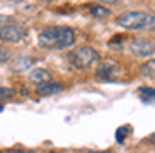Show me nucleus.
<instances>
[{
	"label": "nucleus",
	"instance_id": "1",
	"mask_svg": "<svg viewBox=\"0 0 155 153\" xmlns=\"http://www.w3.org/2000/svg\"><path fill=\"white\" fill-rule=\"evenodd\" d=\"M38 43L47 50H64L75 43V30L70 27H47L38 33Z\"/></svg>",
	"mask_w": 155,
	"mask_h": 153
},
{
	"label": "nucleus",
	"instance_id": "2",
	"mask_svg": "<svg viewBox=\"0 0 155 153\" xmlns=\"http://www.w3.org/2000/svg\"><path fill=\"white\" fill-rule=\"evenodd\" d=\"M155 22V17L148 12H142V10H132V12H125L117 18V23L122 28L127 30H142V28H150Z\"/></svg>",
	"mask_w": 155,
	"mask_h": 153
},
{
	"label": "nucleus",
	"instance_id": "3",
	"mask_svg": "<svg viewBox=\"0 0 155 153\" xmlns=\"http://www.w3.org/2000/svg\"><path fill=\"white\" fill-rule=\"evenodd\" d=\"M68 60L77 68H88V67H92L94 63H97L100 60V53L95 48H92V47L84 45V47H77V48L72 50L68 53Z\"/></svg>",
	"mask_w": 155,
	"mask_h": 153
},
{
	"label": "nucleus",
	"instance_id": "4",
	"mask_svg": "<svg viewBox=\"0 0 155 153\" xmlns=\"http://www.w3.org/2000/svg\"><path fill=\"white\" fill-rule=\"evenodd\" d=\"M25 35H27V30L18 23L0 25V40H4L7 43H18Z\"/></svg>",
	"mask_w": 155,
	"mask_h": 153
},
{
	"label": "nucleus",
	"instance_id": "5",
	"mask_svg": "<svg viewBox=\"0 0 155 153\" xmlns=\"http://www.w3.org/2000/svg\"><path fill=\"white\" fill-rule=\"evenodd\" d=\"M120 65H118L115 60L112 58H107V60H102L100 63H98L97 67V78L100 80H117L118 76H120Z\"/></svg>",
	"mask_w": 155,
	"mask_h": 153
},
{
	"label": "nucleus",
	"instance_id": "6",
	"mask_svg": "<svg viewBox=\"0 0 155 153\" xmlns=\"http://www.w3.org/2000/svg\"><path fill=\"white\" fill-rule=\"evenodd\" d=\"M130 52L137 57L147 58V57L153 55V43L150 40H145V38H135L130 43Z\"/></svg>",
	"mask_w": 155,
	"mask_h": 153
},
{
	"label": "nucleus",
	"instance_id": "7",
	"mask_svg": "<svg viewBox=\"0 0 155 153\" xmlns=\"http://www.w3.org/2000/svg\"><path fill=\"white\" fill-rule=\"evenodd\" d=\"M65 90V85L62 82H44V83H38L35 92L37 95H42V96H50V95H55V93H60Z\"/></svg>",
	"mask_w": 155,
	"mask_h": 153
},
{
	"label": "nucleus",
	"instance_id": "8",
	"mask_svg": "<svg viewBox=\"0 0 155 153\" xmlns=\"http://www.w3.org/2000/svg\"><path fill=\"white\" fill-rule=\"evenodd\" d=\"M28 80L34 83H44V82H48L50 80V73H48V70L45 68H34L28 72Z\"/></svg>",
	"mask_w": 155,
	"mask_h": 153
},
{
	"label": "nucleus",
	"instance_id": "9",
	"mask_svg": "<svg viewBox=\"0 0 155 153\" xmlns=\"http://www.w3.org/2000/svg\"><path fill=\"white\" fill-rule=\"evenodd\" d=\"M90 13L98 20H104V18H107V17H110V10H108L107 7H102V5H92Z\"/></svg>",
	"mask_w": 155,
	"mask_h": 153
},
{
	"label": "nucleus",
	"instance_id": "10",
	"mask_svg": "<svg viewBox=\"0 0 155 153\" xmlns=\"http://www.w3.org/2000/svg\"><path fill=\"white\" fill-rule=\"evenodd\" d=\"M140 72L143 76H148V78H153L155 76V60H148L147 63L140 67Z\"/></svg>",
	"mask_w": 155,
	"mask_h": 153
},
{
	"label": "nucleus",
	"instance_id": "11",
	"mask_svg": "<svg viewBox=\"0 0 155 153\" xmlns=\"http://www.w3.org/2000/svg\"><path fill=\"white\" fill-rule=\"evenodd\" d=\"M138 95H140L142 100H145V102H153L155 90H153V86H140V88H138Z\"/></svg>",
	"mask_w": 155,
	"mask_h": 153
},
{
	"label": "nucleus",
	"instance_id": "12",
	"mask_svg": "<svg viewBox=\"0 0 155 153\" xmlns=\"http://www.w3.org/2000/svg\"><path fill=\"white\" fill-rule=\"evenodd\" d=\"M14 95H15V90L12 86H0V100L12 98Z\"/></svg>",
	"mask_w": 155,
	"mask_h": 153
},
{
	"label": "nucleus",
	"instance_id": "13",
	"mask_svg": "<svg viewBox=\"0 0 155 153\" xmlns=\"http://www.w3.org/2000/svg\"><path fill=\"white\" fill-rule=\"evenodd\" d=\"M10 58V50L7 47H0V62H7Z\"/></svg>",
	"mask_w": 155,
	"mask_h": 153
},
{
	"label": "nucleus",
	"instance_id": "14",
	"mask_svg": "<svg viewBox=\"0 0 155 153\" xmlns=\"http://www.w3.org/2000/svg\"><path fill=\"white\" fill-rule=\"evenodd\" d=\"M7 153H35L32 150H22V148H15V150H8Z\"/></svg>",
	"mask_w": 155,
	"mask_h": 153
},
{
	"label": "nucleus",
	"instance_id": "15",
	"mask_svg": "<svg viewBox=\"0 0 155 153\" xmlns=\"http://www.w3.org/2000/svg\"><path fill=\"white\" fill-rule=\"evenodd\" d=\"M87 153H112V151H108V150H90Z\"/></svg>",
	"mask_w": 155,
	"mask_h": 153
},
{
	"label": "nucleus",
	"instance_id": "16",
	"mask_svg": "<svg viewBox=\"0 0 155 153\" xmlns=\"http://www.w3.org/2000/svg\"><path fill=\"white\" fill-rule=\"evenodd\" d=\"M100 2H104V3H117V2H120V0H100Z\"/></svg>",
	"mask_w": 155,
	"mask_h": 153
},
{
	"label": "nucleus",
	"instance_id": "17",
	"mask_svg": "<svg viewBox=\"0 0 155 153\" xmlns=\"http://www.w3.org/2000/svg\"><path fill=\"white\" fill-rule=\"evenodd\" d=\"M7 2H10V3H20V2H24V0H7Z\"/></svg>",
	"mask_w": 155,
	"mask_h": 153
},
{
	"label": "nucleus",
	"instance_id": "18",
	"mask_svg": "<svg viewBox=\"0 0 155 153\" xmlns=\"http://www.w3.org/2000/svg\"><path fill=\"white\" fill-rule=\"evenodd\" d=\"M38 2H45V3H47V2H52V0H38Z\"/></svg>",
	"mask_w": 155,
	"mask_h": 153
},
{
	"label": "nucleus",
	"instance_id": "19",
	"mask_svg": "<svg viewBox=\"0 0 155 153\" xmlns=\"http://www.w3.org/2000/svg\"><path fill=\"white\" fill-rule=\"evenodd\" d=\"M2 110H4V106H2V105H0V112H2Z\"/></svg>",
	"mask_w": 155,
	"mask_h": 153
},
{
	"label": "nucleus",
	"instance_id": "20",
	"mask_svg": "<svg viewBox=\"0 0 155 153\" xmlns=\"http://www.w3.org/2000/svg\"><path fill=\"white\" fill-rule=\"evenodd\" d=\"M0 153H2V151H0Z\"/></svg>",
	"mask_w": 155,
	"mask_h": 153
}]
</instances>
